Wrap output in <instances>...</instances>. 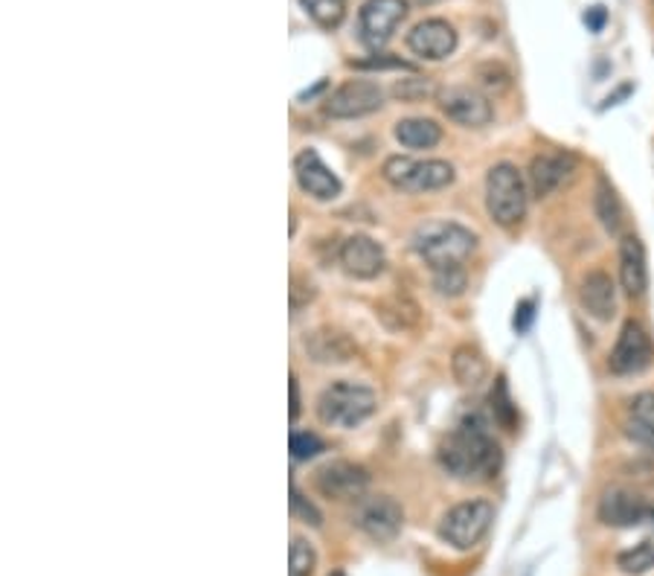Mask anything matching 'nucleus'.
<instances>
[{
  "mask_svg": "<svg viewBox=\"0 0 654 576\" xmlns=\"http://www.w3.org/2000/svg\"><path fill=\"white\" fill-rule=\"evenodd\" d=\"M303 346L309 352V359L318 361V364H346L358 355L355 341L335 327H320L309 332Z\"/></svg>",
  "mask_w": 654,
  "mask_h": 576,
  "instance_id": "19",
  "label": "nucleus"
},
{
  "mask_svg": "<svg viewBox=\"0 0 654 576\" xmlns=\"http://www.w3.org/2000/svg\"><path fill=\"white\" fill-rule=\"evenodd\" d=\"M369 472L352 460H332L318 472V492L337 504H355L367 495Z\"/></svg>",
  "mask_w": 654,
  "mask_h": 576,
  "instance_id": "11",
  "label": "nucleus"
},
{
  "mask_svg": "<svg viewBox=\"0 0 654 576\" xmlns=\"http://www.w3.org/2000/svg\"><path fill=\"white\" fill-rule=\"evenodd\" d=\"M288 391H291V419H297L300 416V382H297V376H291V384H288Z\"/></svg>",
  "mask_w": 654,
  "mask_h": 576,
  "instance_id": "37",
  "label": "nucleus"
},
{
  "mask_svg": "<svg viewBox=\"0 0 654 576\" xmlns=\"http://www.w3.org/2000/svg\"><path fill=\"white\" fill-rule=\"evenodd\" d=\"M323 440L314 431H294L291 434V457L294 460H312L323 451Z\"/></svg>",
  "mask_w": 654,
  "mask_h": 576,
  "instance_id": "31",
  "label": "nucleus"
},
{
  "mask_svg": "<svg viewBox=\"0 0 654 576\" xmlns=\"http://www.w3.org/2000/svg\"><path fill=\"white\" fill-rule=\"evenodd\" d=\"M407 50L422 62H442L457 50V30L446 18H425L407 32Z\"/></svg>",
  "mask_w": 654,
  "mask_h": 576,
  "instance_id": "15",
  "label": "nucleus"
},
{
  "mask_svg": "<svg viewBox=\"0 0 654 576\" xmlns=\"http://www.w3.org/2000/svg\"><path fill=\"white\" fill-rule=\"evenodd\" d=\"M294 178L297 184H300V190H303L305 195H312L314 201H335L343 190L341 178L323 163V158H320L314 149H305V152L297 154Z\"/></svg>",
  "mask_w": 654,
  "mask_h": 576,
  "instance_id": "16",
  "label": "nucleus"
},
{
  "mask_svg": "<svg viewBox=\"0 0 654 576\" xmlns=\"http://www.w3.org/2000/svg\"><path fill=\"white\" fill-rule=\"evenodd\" d=\"M414 248L431 265V271L442 265H463L478 248V233L460 222L437 218V222H425L416 227Z\"/></svg>",
  "mask_w": 654,
  "mask_h": 576,
  "instance_id": "2",
  "label": "nucleus"
},
{
  "mask_svg": "<svg viewBox=\"0 0 654 576\" xmlns=\"http://www.w3.org/2000/svg\"><path fill=\"white\" fill-rule=\"evenodd\" d=\"M469 286V274H465L463 265H442V268H433V288L439 295L446 297H460Z\"/></svg>",
  "mask_w": 654,
  "mask_h": 576,
  "instance_id": "29",
  "label": "nucleus"
},
{
  "mask_svg": "<svg viewBox=\"0 0 654 576\" xmlns=\"http://www.w3.org/2000/svg\"><path fill=\"white\" fill-rule=\"evenodd\" d=\"M597 515L605 527L631 530L640 524H654V504L634 489L614 487L599 498Z\"/></svg>",
  "mask_w": 654,
  "mask_h": 576,
  "instance_id": "8",
  "label": "nucleus"
},
{
  "mask_svg": "<svg viewBox=\"0 0 654 576\" xmlns=\"http://www.w3.org/2000/svg\"><path fill=\"white\" fill-rule=\"evenodd\" d=\"M352 67H364V71H390V67H396V71H410V64L401 62V58H387V56H373L367 58V62H350Z\"/></svg>",
  "mask_w": 654,
  "mask_h": 576,
  "instance_id": "34",
  "label": "nucleus"
},
{
  "mask_svg": "<svg viewBox=\"0 0 654 576\" xmlns=\"http://www.w3.org/2000/svg\"><path fill=\"white\" fill-rule=\"evenodd\" d=\"M352 524L373 542L387 544L405 527V510L390 495H364L352 506Z\"/></svg>",
  "mask_w": 654,
  "mask_h": 576,
  "instance_id": "7",
  "label": "nucleus"
},
{
  "mask_svg": "<svg viewBox=\"0 0 654 576\" xmlns=\"http://www.w3.org/2000/svg\"><path fill=\"white\" fill-rule=\"evenodd\" d=\"M396 140L405 149H437L442 143V126L428 117H405L396 122Z\"/></svg>",
  "mask_w": 654,
  "mask_h": 576,
  "instance_id": "22",
  "label": "nucleus"
},
{
  "mask_svg": "<svg viewBox=\"0 0 654 576\" xmlns=\"http://www.w3.org/2000/svg\"><path fill=\"white\" fill-rule=\"evenodd\" d=\"M288 295H291V309H294V312H300L303 306L312 303L318 291H314L312 280H303V277H297L294 274V280H291V291H288Z\"/></svg>",
  "mask_w": 654,
  "mask_h": 576,
  "instance_id": "33",
  "label": "nucleus"
},
{
  "mask_svg": "<svg viewBox=\"0 0 654 576\" xmlns=\"http://www.w3.org/2000/svg\"><path fill=\"white\" fill-rule=\"evenodd\" d=\"M623 428L629 434V440L637 446L654 448V391L637 393L625 408Z\"/></svg>",
  "mask_w": 654,
  "mask_h": 576,
  "instance_id": "21",
  "label": "nucleus"
},
{
  "mask_svg": "<svg viewBox=\"0 0 654 576\" xmlns=\"http://www.w3.org/2000/svg\"><path fill=\"white\" fill-rule=\"evenodd\" d=\"M620 286L625 297H643L648 288V259L643 242L634 233L620 236Z\"/></svg>",
  "mask_w": 654,
  "mask_h": 576,
  "instance_id": "18",
  "label": "nucleus"
},
{
  "mask_svg": "<svg viewBox=\"0 0 654 576\" xmlns=\"http://www.w3.org/2000/svg\"><path fill=\"white\" fill-rule=\"evenodd\" d=\"M437 105L448 120L463 128H483L495 120V108L489 103V96L480 94L478 88H469V85L439 90Z\"/></svg>",
  "mask_w": 654,
  "mask_h": 576,
  "instance_id": "12",
  "label": "nucleus"
},
{
  "mask_svg": "<svg viewBox=\"0 0 654 576\" xmlns=\"http://www.w3.org/2000/svg\"><path fill=\"white\" fill-rule=\"evenodd\" d=\"M407 12H410L407 0H367L358 12L361 41L369 50H382L393 39V32L399 30Z\"/></svg>",
  "mask_w": 654,
  "mask_h": 576,
  "instance_id": "13",
  "label": "nucleus"
},
{
  "mask_svg": "<svg viewBox=\"0 0 654 576\" xmlns=\"http://www.w3.org/2000/svg\"><path fill=\"white\" fill-rule=\"evenodd\" d=\"M428 94H431V85L422 79H407L405 85L396 88V96H401V99H419V96H428Z\"/></svg>",
  "mask_w": 654,
  "mask_h": 576,
  "instance_id": "35",
  "label": "nucleus"
},
{
  "mask_svg": "<svg viewBox=\"0 0 654 576\" xmlns=\"http://www.w3.org/2000/svg\"><path fill=\"white\" fill-rule=\"evenodd\" d=\"M579 303H582V309L591 318L602 320V323H608V320L614 318L617 312V286L614 280H611V274L605 271H588L582 277V282H579Z\"/></svg>",
  "mask_w": 654,
  "mask_h": 576,
  "instance_id": "20",
  "label": "nucleus"
},
{
  "mask_svg": "<svg viewBox=\"0 0 654 576\" xmlns=\"http://www.w3.org/2000/svg\"><path fill=\"white\" fill-rule=\"evenodd\" d=\"M329 576H346V574H343V570H335V574H329Z\"/></svg>",
  "mask_w": 654,
  "mask_h": 576,
  "instance_id": "39",
  "label": "nucleus"
},
{
  "mask_svg": "<svg viewBox=\"0 0 654 576\" xmlns=\"http://www.w3.org/2000/svg\"><path fill=\"white\" fill-rule=\"evenodd\" d=\"M529 318H533V303H521V320H515V327L518 329H527L529 327Z\"/></svg>",
  "mask_w": 654,
  "mask_h": 576,
  "instance_id": "38",
  "label": "nucleus"
},
{
  "mask_svg": "<svg viewBox=\"0 0 654 576\" xmlns=\"http://www.w3.org/2000/svg\"><path fill=\"white\" fill-rule=\"evenodd\" d=\"M439 466L457 480H492L503 463L501 446L480 416H465L446 440L439 442Z\"/></svg>",
  "mask_w": 654,
  "mask_h": 576,
  "instance_id": "1",
  "label": "nucleus"
},
{
  "mask_svg": "<svg viewBox=\"0 0 654 576\" xmlns=\"http://www.w3.org/2000/svg\"><path fill=\"white\" fill-rule=\"evenodd\" d=\"M314 568H318L314 544L303 536L291 538V547H288V576H312Z\"/></svg>",
  "mask_w": 654,
  "mask_h": 576,
  "instance_id": "27",
  "label": "nucleus"
},
{
  "mask_svg": "<svg viewBox=\"0 0 654 576\" xmlns=\"http://www.w3.org/2000/svg\"><path fill=\"white\" fill-rule=\"evenodd\" d=\"M291 515H294V521L309 524V527H323V515L318 512V506H314L297 487H291Z\"/></svg>",
  "mask_w": 654,
  "mask_h": 576,
  "instance_id": "30",
  "label": "nucleus"
},
{
  "mask_svg": "<svg viewBox=\"0 0 654 576\" xmlns=\"http://www.w3.org/2000/svg\"><path fill=\"white\" fill-rule=\"evenodd\" d=\"M378 408V396L373 387L358 382H332L326 391L318 396V416L323 425L332 428H355V425L367 423L369 416Z\"/></svg>",
  "mask_w": 654,
  "mask_h": 576,
  "instance_id": "4",
  "label": "nucleus"
},
{
  "mask_svg": "<svg viewBox=\"0 0 654 576\" xmlns=\"http://www.w3.org/2000/svg\"><path fill=\"white\" fill-rule=\"evenodd\" d=\"M489 405H492V416H495V423L501 425L503 431H515L518 428V408L512 402L510 387H506V378L503 376H497L492 396H489Z\"/></svg>",
  "mask_w": 654,
  "mask_h": 576,
  "instance_id": "26",
  "label": "nucleus"
},
{
  "mask_svg": "<svg viewBox=\"0 0 654 576\" xmlns=\"http://www.w3.org/2000/svg\"><path fill=\"white\" fill-rule=\"evenodd\" d=\"M579 160H576L573 152H565V149H547V152H538L533 160H529L527 169V181L529 192L535 199H547L553 192L565 186L570 178H573Z\"/></svg>",
  "mask_w": 654,
  "mask_h": 576,
  "instance_id": "14",
  "label": "nucleus"
},
{
  "mask_svg": "<svg viewBox=\"0 0 654 576\" xmlns=\"http://www.w3.org/2000/svg\"><path fill=\"white\" fill-rule=\"evenodd\" d=\"M585 21H588V26H591L593 32H599V30H602V24H605V9H602V7L588 9V15H585Z\"/></svg>",
  "mask_w": 654,
  "mask_h": 576,
  "instance_id": "36",
  "label": "nucleus"
},
{
  "mask_svg": "<svg viewBox=\"0 0 654 576\" xmlns=\"http://www.w3.org/2000/svg\"><path fill=\"white\" fill-rule=\"evenodd\" d=\"M337 256H341L343 271L355 277V280H375L384 271V265H387L382 245L373 236H364V233H355V236L343 242Z\"/></svg>",
  "mask_w": 654,
  "mask_h": 576,
  "instance_id": "17",
  "label": "nucleus"
},
{
  "mask_svg": "<svg viewBox=\"0 0 654 576\" xmlns=\"http://www.w3.org/2000/svg\"><path fill=\"white\" fill-rule=\"evenodd\" d=\"M492 524H495V506H492V501H486V498H471V501L451 506L442 515L437 533L454 551H474L489 536Z\"/></svg>",
  "mask_w": 654,
  "mask_h": 576,
  "instance_id": "5",
  "label": "nucleus"
},
{
  "mask_svg": "<svg viewBox=\"0 0 654 576\" xmlns=\"http://www.w3.org/2000/svg\"><path fill=\"white\" fill-rule=\"evenodd\" d=\"M593 210H597V218L599 224L605 227V233H611V236H623V201H620L617 190L608 184L605 178H599L597 192H593Z\"/></svg>",
  "mask_w": 654,
  "mask_h": 576,
  "instance_id": "23",
  "label": "nucleus"
},
{
  "mask_svg": "<svg viewBox=\"0 0 654 576\" xmlns=\"http://www.w3.org/2000/svg\"><path fill=\"white\" fill-rule=\"evenodd\" d=\"M617 568L629 576H640L646 570H654V538H646V542L634 544L631 551L620 553L617 556Z\"/></svg>",
  "mask_w": 654,
  "mask_h": 576,
  "instance_id": "28",
  "label": "nucleus"
},
{
  "mask_svg": "<svg viewBox=\"0 0 654 576\" xmlns=\"http://www.w3.org/2000/svg\"><path fill=\"white\" fill-rule=\"evenodd\" d=\"M654 359L652 338H648L646 327L640 320H625L617 344L608 355V370L614 376H640L643 370H648Z\"/></svg>",
  "mask_w": 654,
  "mask_h": 576,
  "instance_id": "9",
  "label": "nucleus"
},
{
  "mask_svg": "<svg viewBox=\"0 0 654 576\" xmlns=\"http://www.w3.org/2000/svg\"><path fill=\"white\" fill-rule=\"evenodd\" d=\"M451 370H454V378L463 384V387H478L489 373L486 361H483L480 350H474L471 344L457 346L454 359H451Z\"/></svg>",
  "mask_w": 654,
  "mask_h": 576,
  "instance_id": "24",
  "label": "nucleus"
},
{
  "mask_svg": "<svg viewBox=\"0 0 654 576\" xmlns=\"http://www.w3.org/2000/svg\"><path fill=\"white\" fill-rule=\"evenodd\" d=\"M529 190L515 163H495L486 175V213L497 227H518L527 216Z\"/></svg>",
  "mask_w": 654,
  "mask_h": 576,
  "instance_id": "3",
  "label": "nucleus"
},
{
  "mask_svg": "<svg viewBox=\"0 0 654 576\" xmlns=\"http://www.w3.org/2000/svg\"><path fill=\"white\" fill-rule=\"evenodd\" d=\"M478 76L480 85L489 90H506L512 85V73L503 64H483Z\"/></svg>",
  "mask_w": 654,
  "mask_h": 576,
  "instance_id": "32",
  "label": "nucleus"
},
{
  "mask_svg": "<svg viewBox=\"0 0 654 576\" xmlns=\"http://www.w3.org/2000/svg\"><path fill=\"white\" fill-rule=\"evenodd\" d=\"M300 7L320 30H337L346 18V3L343 0H300Z\"/></svg>",
  "mask_w": 654,
  "mask_h": 576,
  "instance_id": "25",
  "label": "nucleus"
},
{
  "mask_svg": "<svg viewBox=\"0 0 654 576\" xmlns=\"http://www.w3.org/2000/svg\"><path fill=\"white\" fill-rule=\"evenodd\" d=\"M384 105V90L378 88V82L369 79H346L337 85L326 99V114L332 120H361L369 117Z\"/></svg>",
  "mask_w": 654,
  "mask_h": 576,
  "instance_id": "10",
  "label": "nucleus"
},
{
  "mask_svg": "<svg viewBox=\"0 0 654 576\" xmlns=\"http://www.w3.org/2000/svg\"><path fill=\"white\" fill-rule=\"evenodd\" d=\"M384 181L401 192H437L446 190L457 181V169L448 160H419L393 154L384 160Z\"/></svg>",
  "mask_w": 654,
  "mask_h": 576,
  "instance_id": "6",
  "label": "nucleus"
}]
</instances>
